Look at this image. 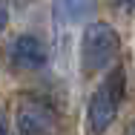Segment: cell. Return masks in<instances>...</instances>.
<instances>
[{
    "mask_svg": "<svg viewBox=\"0 0 135 135\" xmlns=\"http://www.w3.org/2000/svg\"><path fill=\"white\" fill-rule=\"evenodd\" d=\"M118 6H121L124 12H135V0H118Z\"/></svg>",
    "mask_w": 135,
    "mask_h": 135,
    "instance_id": "7",
    "label": "cell"
},
{
    "mask_svg": "<svg viewBox=\"0 0 135 135\" xmlns=\"http://www.w3.org/2000/svg\"><path fill=\"white\" fill-rule=\"evenodd\" d=\"M12 63L17 66V69H40V66H46V60H49V52H46V43L40 40V37H35V35H20L15 43H12Z\"/></svg>",
    "mask_w": 135,
    "mask_h": 135,
    "instance_id": "4",
    "label": "cell"
},
{
    "mask_svg": "<svg viewBox=\"0 0 135 135\" xmlns=\"http://www.w3.org/2000/svg\"><path fill=\"white\" fill-rule=\"evenodd\" d=\"M127 135H135V124H132V127H129V129H127Z\"/></svg>",
    "mask_w": 135,
    "mask_h": 135,
    "instance_id": "8",
    "label": "cell"
},
{
    "mask_svg": "<svg viewBox=\"0 0 135 135\" xmlns=\"http://www.w3.org/2000/svg\"><path fill=\"white\" fill-rule=\"evenodd\" d=\"M124 89H127V75L118 66L104 78V83L89 98V107H86V129H89V135H104L112 127V121L118 115V107L124 101Z\"/></svg>",
    "mask_w": 135,
    "mask_h": 135,
    "instance_id": "1",
    "label": "cell"
},
{
    "mask_svg": "<svg viewBox=\"0 0 135 135\" xmlns=\"http://www.w3.org/2000/svg\"><path fill=\"white\" fill-rule=\"evenodd\" d=\"M121 37L109 23H89L81 37V66L86 75L104 72L109 63L118 57Z\"/></svg>",
    "mask_w": 135,
    "mask_h": 135,
    "instance_id": "2",
    "label": "cell"
},
{
    "mask_svg": "<svg viewBox=\"0 0 135 135\" xmlns=\"http://www.w3.org/2000/svg\"><path fill=\"white\" fill-rule=\"evenodd\" d=\"M0 135H15L12 132V127H9V115H6V109L0 107Z\"/></svg>",
    "mask_w": 135,
    "mask_h": 135,
    "instance_id": "5",
    "label": "cell"
},
{
    "mask_svg": "<svg viewBox=\"0 0 135 135\" xmlns=\"http://www.w3.org/2000/svg\"><path fill=\"white\" fill-rule=\"evenodd\" d=\"M6 23H9V9H6V3L0 0V32L6 29Z\"/></svg>",
    "mask_w": 135,
    "mask_h": 135,
    "instance_id": "6",
    "label": "cell"
},
{
    "mask_svg": "<svg viewBox=\"0 0 135 135\" xmlns=\"http://www.w3.org/2000/svg\"><path fill=\"white\" fill-rule=\"evenodd\" d=\"M15 127L17 135H52L57 129V115L46 101L23 98L15 112Z\"/></svg>",
    "mask_w": 135,
    "mask_h": 135,
    "instance_id": "3",
    "label": "cell"
},
{
    "mask_svg": "<svg viewBox=\"0 0 135 135\" xmlns=\"http://www.w3.org/2000/svg\"><path fill=\"white\" fill-rule=\"evenodd\" d=\"M60 3H66V6H72V3H75V0H60Z\"/></svg>",
    "mask_w": 135,
    "mask_h": 135,
    "instance_id": "9",
    "label": "cell"
}]
</instances>
